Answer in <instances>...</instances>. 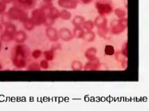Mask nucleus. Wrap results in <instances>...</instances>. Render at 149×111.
<instances>
[{"label":"nucleus","instance_id":"17","mask_svg":"<svg viewBox=\"0 0 149 111\" xmlns=\"http://www.w3.org/2000/svg\"><path fill=\"white\" fill-rule=\"evenodd\" d=\"M104 51L105 54H107L111 55L114 54V50L113 46L107 45L105 46Z\"/></svg>","mask_w":149,"mask_h":111},{"label":"nucleus","instance_id":"23","mask_svg":"<svg viewBox=\"0 0 149 111\" xmlns=\"http://www.w3.org/2000/svg\"><path fill=\"white\" fill-rule=\"evenodd\" d=\"M53 0H43L46 3L47 5L46 6L52 7V1Z\"/></svg>","mask_w":149,"mask_h":111},{"label":"nucleus","instance_id":"3","mask_svg":"<svg viewBox=\"0 0 149 111\" xmlns=\"http://www.w3.org/2000/svg\"><path fill=\"white\" fill-rule=\"evenodd\" d=\"M96 6L98 12L100 15L110 14L112 11V6L108 3L97 2Z\"/></svg>","mask_w":149,"mask_h":111},{"label":"nucleus","instance_id":"9","mask_svg":"<svg viewBox=\"0 0 149 111\" xmlns=\"http://www.w3.org/2000/svg\"><path fill=\"white\" fill-rule=\"evenodd\" d=\"M84 33V30L80 26L75 27L73 30L74 36L77 38H82Z\"/></svg>","mask_w":149,"mask_h":111},{"label":"nucleus","instance_id":"14","mask_svg":"<svg viewBox=\"0 0 149 111\" xmlns=\"http://www.w3.org/2000/svg\"><path fill=\"white\" fill-rule=\"evenodd\" d=\"M94 26L93 23L91 21H88L83 23L84 28L87 31H90L92 29Z\"/></svg>","mask_w":149,"mask_h":111},{"label":"nucleus","instance_id":"4","mask_svg":"<svg viewBox=\"0 0 149 111\" xmlns=\"http://www.w3.org/2000/svg\"><path fill=\"white\" fill-rule=\"evenodd\" d=\"M58 3L60 6L70 9L75 8L77 5L76 0H58Z\"/></svg>","mask_w":149,"mask_h":111},{"label":"nucleus","instance_id":"15","mask_svg":"<svg viewBox=\"0 0 149 111\" xmlns=\"http://www.w3.org/2000/svg\"><path fill=\"white\" fill-rule=\"evenodd\" d=\"M96 53V50L93 48L88 49L85 52V55L88 58H91L93 57Z\"/></svg>","mask_w":149,"mask_h":111},{"label":"nucleus","instance_id":"13","mask_svg":"<svg viewBox=\"0 0 149 111\" xmlns=\"http://www.w3.org/2000/svg\"><path fill=\"white\" fill-rule=\"evenodd\" d=\"M115 13L117 17L120 19L124 18L126 14L125 10L119 8L116 9L115 10Z\"/></svg>","mask_w":149,"mask_h":111},{"label":"nucleus","instance_id":"24","mask_svg":"<svg viewBox=\"0 0 149 111\" xmlns=\"http://www.w3.org/2000/svg\"><path fill=\"white\" fill-rule=\"evenodd\" d=\"M92 0H81L82 2L84 3L87 4L89 3Z\"/></svg>","mask_w":149,"mask_h":111},{"label":"nucleus","instance_id":"19","mask_svg":"<svg viewBox=\"0 0 149 111\" xmlns=\"http://www.w3.org/2000/svg\"><path fill=\"white\" fill-rule=\"evenodd\" d=\"M54 20L52 19L49 17L46 16L44 24L46 26H49L52 25L54 22Z\"/></svg>","mask_w":149,"mask_h":111},{"label":"nucleus","instance_id":"8","mask_svg":"<svg viewBox=\"0 0 149 111\" xmlns=\"http://www.w3.org/2000/svg\"><path fill=\"white\" fill-rule=\"evenodd\" d=\"M60 13L58 10L54 7H51L46 16H47L55 20L60 17Z\"/></svg>","mask_w":149,"mask_h":111},{"label":"nucleus","instance_id":"21","mask_svg":"<svg viewBox=\"0 0 149 111\" xmlns=\"http://www.w3.org/2000/svg\"><path fill=\"white\" fill-rule=\"evenodd\" d=\"M72 68L75 70H78L81 68V64L78 62L76 61L73 63Z\"/></svg>","mask_w":149,"mask_h":111},{"label":"nucleus","instance_id":"11","mask_svg":"<svg viewBox=\"0 0 149 111\" xmlns=\"http://www.w3.org/2000/svg\"><path fill=\"white\" fill-rule=\"evenodd\" d=\"M84 21V17L81 16H76L72 20V23L75 27L80 26Z\"/></svg>","mask_w":149,"mask_h":111},{"label":"nucleus","instance_id":"2","mask_svg":"<svg viewBox=\"0 0 149 111\" xmlns=\"http://www.w3.org/2000/svg\"><path fill=\"white\" fill-rule=\"evenodd\" d=\"M127 18H120L112 27L111 29L112 33L114 34H118L123 32L127 28Z\"/></svg>","mask_w":149,"mask_h":111},{"label":"nucleus","instance_id":"5","mask_svg":"<svg viewBox=\"0 0 149 111\" xmlns=\"http://www.w3.org/2000/svg\"><path fill=\"white\" fill-rule=\"evenodd\" d=\"M61 38L64 41H69L73 38V36L69 29L66 28L61 29L59 32Z\"/></svg>","mask_w":149,"mask_h":111},{"label":"nucleus","instance_id":"20","mask_svg":"<svg viewBox=\"0 0 149 111\" xmlns=\"http://www.w3.org/2000/svg\"><path fill=\"white\" fill-rule=\"evenodd\" d=\"M41 54V52L40 50H34L32 54L33 57L35 58H38L39 57Z\"/></svg>","mask_w":149,"mask_h":111},{"label":"nucleus","instance_id":"16","mask_svg":"<svg viewBox=\"0 0 149 111\" xmlns=\"http://www.w3.org/2000/svg\"><path fill=\"white\" fill-rule=\"evenodd\" d=\"M97 33L100 37H106L108 32V30L107 27L98 28L97 30Z\"/></svg>","mask_w":149,"mask_h":111},{"label":"nucleus","instance_id":"22","mask_svg":"<svg viewBox=\"0 0 149 111\" xmlns=\"http://www.w3.org/2000/svg\"><path fill=\"white\" fill-rule=\"evenodd\" d=\"M40 65L43 68L46 69L48 67V63L47 61L43 60L40 62Z\"/></svg>","mask_w":149,"mask_h":111},{"label":"nucleus","instance_id":"1","mask_svg":"<svg viewBox=\"0 0 149 111\" xmlns=\"http://www.w3.org/2000/svg\"><path fill=\"white\" fill-rule=\"evenodd\" d=\"M46 16L45 10L43 7L41 8L36 9L33 12L32 21L35 25L40 26L44 23Z\"/></svg>","mask_w":149,"mask_h":111},{"label":"nucleus","instance_id":"10","mask_svg":"<svg viewBox=\"0 0 149 111\" xmlns=\"http://www.w3.org/2000/svg\"><path fill=\"white\" fill-rule=\"evenodd\" d=\"M95 37V33L90 30L88 31L87 32L84 33L82 38L84 39L87 41H91L94 39Z\"/></svg>","mask_w":149,"mask_h":111},{"label":"nucleus","instance_id":"6","mask_svg":"<svg viewBox=\"0 0 149 111\" xmlns=\"http://www.w3.org/2000/svg\"><path fill=\"white\" fill-rule=\"evenodd\" d=\"M46 33L47 37L51 41H56L58 39L57 30L53 28L50 27L47 28Z\"/></svg>","mask_w":149,"mask_h":111},{"label":"nucleus","instance_id":"12","mask_svg":"<svg viewBox=\"0 0 149 111\" xmlns=\"http://www.w3.org/2000/svg\"><path fill=\"white\" fill-rule=\"evenodd\" d=\"M60 17L63 19H69L71 17V13L66 10H63L60 13Z\"/></svg>","mask_w":149,"mask_h":111},{"label":"nucleus","instance_id":"18","mask_svg":"<svg viewBox=\"0 0 149 111\" xmlns=\"http://www.w3.org/2000/svg\"><path fill=\"white\" fill-rule=\"evenodd\" d=\"M45 59L47 60H52L53 57V53L52 51L48 50L45 51L44 53Z\"/></svg>","mask_w":149,"mask_h":111},{"label":"nucleus","instance_id":"7","mask_svg":"<svg viewBox=\"0 0 149 111\" xmlns=\"http://www.w3.org/2000/svg\"><path fill=\"white\" fill-rule=\"evenodd\" d=\"M95 24L98 29L107 27V20L103 16L97 17L95 19Z\"/></svg>","mask_w":149,"mask_h":111}]
</instances>
